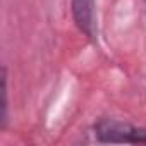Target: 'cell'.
<instances>
[{"label": "cell", "instance_id": "obj_2", "mask_svg": "<svg viewBox=\"0 0 146 146\" xmlns=\"http://www.w3.org/2000/svg\"><path fill=\"white\" fill-rule=\"evenodd\" d=\"M70 11L76 26L88 38L95 36V0H70Z\"/></svg>", "mask_w": 146, "mask_h": 146}, {"label": "cell", "instance_id": "obj_1", "mask_svg": "<svg viewBox=\"0 0 146 146\" xmlns=\"http://www.w3.org/2000/svg\"><path fill=\"white\" fill-rule=\"evenodd\" d=\"M96 134L107 143H146V131L134 129L117 120H102L96 125Z\"/></svg>", "mask_w": 146, "mask_h": 146}, {"label": "cell", "instance_id": "obj_4", "mask_svg": "<svg viewBox=\"0 0 146 146\" xmlns=\"http://www.w3.org/2000/svg\"><path fill=\"white\" fill-rule=\"evenodd\" d=\"M144 2H146V0H144Z\"/></svg>", "mask_w": 146, "mask_h": 146}, {"label": "cell", "instance_id": "obj_3", "mask_svg": "<svg viewBox=\"0 0 146 146\" xmlns=\"http://www.w3.org/2000/svg\"><path fill=\"white\" fill-rule=\"evenodd\" d=\"M7 110H9V100H7V69H2V115H0V127L5 129L7 125Z\"/></svg>", "mask_w": 146, "mask_h": 146}]
</instances>
